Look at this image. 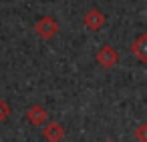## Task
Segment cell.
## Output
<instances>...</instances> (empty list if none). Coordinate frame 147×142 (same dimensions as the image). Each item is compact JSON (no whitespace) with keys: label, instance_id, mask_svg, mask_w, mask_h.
Listing matches in <instances>:
<instances>
[{"label":"cell","instance_id":"obj_1","mask_svg":"<svg viewBox=\"0 0 147 142\" xmlns=\"http://www.w3.org/2000/svg\"><path fill=\"white\" fill-rule=\"evenodd\" d=\"M34 32H36L38 38H42V40H51V38L57 36V32H59V24H57V20H55L53 16H42V18L34 24Z\"/></svg>","mask_w":147,"mask_h":142},{"label":"cell","instance_id":"obj_2","mask_svg":"<svg viewBox=\"0 0 147 142\" xmlns=\"http://www.w3.org/2000/svg\"><path fill=\"white\" fill-rule=\"evenodd\" d=\"M95 60H97V64L99 66H103V68H113V66H117L119 64V52L113 48V46H109V44H105V46H101L99 50H97V54H95Z\"/></svg>","mask_w":147,"mask_h":142},{"label":"cell","instance_id":"obj_3","mask_svg":"<svg viewBox=\"0 0 147 142\" xmlns=\"http://www.w3.org/2000/svg\"><path fill=\"white\" fill-rule=\"evenodd\" d=\"M105 22H107V16H105L99 8H91V10H87L85 16H83V24H85V28H89L91 32L101 30V28L105 26Z\"/></svg>","mask_w":147,"mask_h":142},{"label":"cell","instance_id":"obj_4","mask_svg":"<svg viewBox=\"0 0 147 142\" xmlns=\"http://www.w3.org/2000/svg\"><path fill=\"white\" fill-rule=\"evenodd\" d=\"M131 54H133L139 62L147 64V32L139 34V36L133 40V44H131Z\"/></svg>","mask_w":147,"mask_h":142},{"label":"cell","instance_id":"obj_5","mask_svg":"<svg viewBox=\"0 0 147 142\" xmlns=\"http://www.w3.org/2000/svg\"><path fill=\"white\" fill-rule=\"evenodd\" d=\"M42 136H45L47 142H61L65 138V128L59 122H49L42 128Z\"/></svg>","mask_w":147,"mask_h":142},{"label":"cell","instance_id":"obj_6","mask_svg":"<svg viewBox=\"0 0 147 142\" xmlns=\"http://www.w3.org/2000/svg\"><path fill=\"white\" fill-rule=\"evenodd\" d=\"M47 110H45V106H40V104H32L28 110H26V120L30 122V124H34V126H42L45 122H47Z\"/></svg>","mask_w":147,"mask_h":142},{"label":"cell","instance_id":"obj_7","mask_svg":"<svg viewBox=\"0 0 147 142\" xmlns=\"http://www.w3.org/2000/svg\"><path fill=\"white\" fill-rule=\"evenodd\" d=\"M133 138H135L137 142H147V122H141V124L135 128Z\"/></svg>","mask_w":147,"mask_h":142},{"label":"cell","instance_id":"obj_8","mask_svg":"<svg viewBox=\"0 0 147 142\" xmlns=\"http://www.w3.org/2000/svg\"><path fill=\"white\" fill-rule=\"evenodd\" d=\"M8 116H10V106H8L2 98H0V122H4Z\"/></svg>","mask_w":147,"mask_h":142}]
</instances>
